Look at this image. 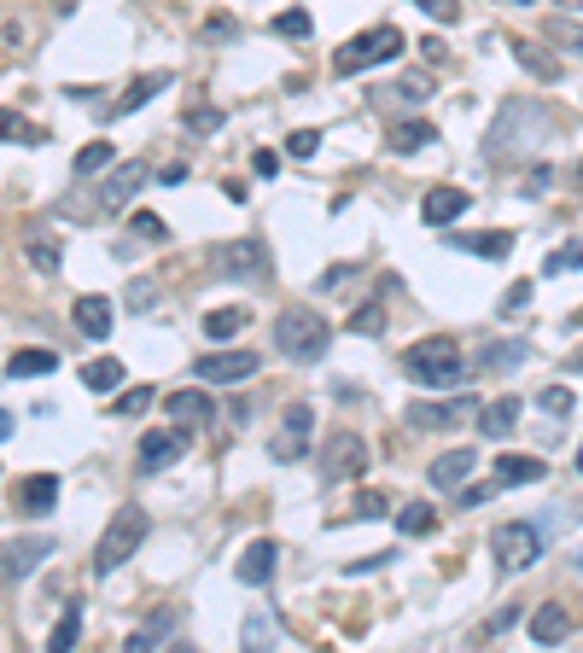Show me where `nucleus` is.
<instances>
[{"label":"nucleus","instance_id":"40","mask_svg":"<svg viewBox=\"0 0 583 653\" xmlns=\"http://www.w3.org/2000/svg\"><path fill=\"white\" fill-rule=\"evenodd\" d=\"M152 385H129V391H117V403H111V414H146L152 409Z\"/></svg>","mask_w":583,"mask_h":653},{"label":"nucleus","instance_id":"5","mask_svg":"<svg viewBox=\"0 0 583 653\" xmlns=\"http://www.w3.org/2000/svg\"><path fill=\"white\" fill-rule=\"evenodd\" d=\"M210 269L222 280H269L275 257H269V245L257 240V234H240V240L210 245Z\"/></svg>","mask_w":583,"mask_h":653},{"label":"nucleus","instance_id":"37","mask_svg":"<svg viewBox=\"0 0 583 653\" xmlns=\"http://www.w3.org/2000/svg\"><path fill=\"white\" fill-rule=\"evenodd\" d=\"M0 140H24V146H41V129H35L30 117H18V111H6V105H0Z\"/></svg>","mask_w":583,"mask_h":653},{"label":"nucleus","instance_id":"17","mask_svg":"<svg viewBox=\"0 0 583 653\" xmlns=\"http://www.w3.org/2000/svg\"><path fill=\"white\" fill-rule=\"evenodd\" d=\"M572 607H560V601H543V607H537V613H531V642H537V648H554V642H566V636H572Z\"/></svg>","mask_w":583,"mask_h":653},{"label":"nucleus","instance_id":"55","mask_svg":"<svg viewBox=\"0 0 583 653\" xmlns=\"http://www.w3.org/2000/svg\"><path fill=\"white\" fill-rule=\"evenodd\" d=\"M280 170V152H257V175H275Z\"/></svg>","mask_w":583,"mask_h":653},{"label":"nucleus","instance_id":"30","mask_svg":"<svg viewBox=\"0 0 583 653\" xmlns=\"http://www.w3.org/2000/svg\"><path fill=\"white\" fill-rule=\"evenodd\" d=\"M24 263H30L35 275H59V240L53 234H30L24 240Z\"/></svg>","mask_w":583,"mask_h":653},{"label":"nucleus","instance_id":"20","mask_svg":"<svg viewBox=\"0 0 583 653\" xmlns=\"http://www.w3.org/2000/svg\"><path fill=\"white\" fill-rule=\"evenodd\" d=\"M467 473H473V449H449V455H438V461L426 467V479L438 484V490H461Z\"/></svg>","mask_w":583,"mask_h":653},{"label":"nucleus","instance_id":"25","mask_svg":"<svg viewBox=\"0 0 583 653\" xmlns=\"http://www.w3.org/2000/svg\"><path fill=\"white\" fill-rule=\"evenodd\" d=\"M53 368H59V356L35 344V350H12V362H6V379H47Z\"/></svg>","mask_w":583,"mask_h":653},{"label":"nucleus","instance_id":"1","mask_svg":"<svg viewBox=\"0 0 583 653\" xmlns=\"http://www.w3.org/2000/svg\"><path fill=\"white\" fill-rule=\"evenodd\" d=\"M554 135V111L537 100H525V94H514V100H502V111L490 117V135H484V158L490 164H514V158H531L543 140Z\"/></svg>","mask_w":583,"mask_h":653},{"label":"nucleus","instance_id":"54","mask_svg":"<svg viewBox=\"0 0 583 653\" xmlns=\"http://www.w3.org/2000/svg\"><path fill=\"white\" fill-rule=\"evenodd\" d=\"M432 18H444V24H455V0H420Z\"/></svg>","mask_w":583,"mask_h":653},{"label":"nucleus","instance_id":"29","mask_svg":"<svg viewBox=\"0 0 583 653\" xmlns=\"http://www.w3.org/2000/svg\"><path fill=\"white\" fill-rule=\"evenodd\" d=\"M123 374H129V368H123V356H94V362L82 368V385H88V391H117Z\"/></svg>","mask_w":583,"mask_h":653},{"label":"nucleus","instance_id":"22","mask_svg":"<svg viewBox=\"0 0 583 653\" xmlns=\"http://www.w3.org/2000/svg\"><path fill=\"white\" fill-rule=\"evenodd\" d=\"M275 543H251V549L240 554V566H234V578H240V584H269V578H275Z\"/></svg>","mask_w":583,"mask_h":653},{"label":"nucleus","instance_id":"57","mask_svg":"<svg viewBox=\"0 0 583 653\" xmlns=\"http://www.w3.org/2000/svg\"><path fill=\"white\" fill-rule=\"evenodd\" d=\"M6 438H12V414L0 409V444H6Z\"/></svg>","mask_w":583,"mask_h":653},{"label":"nucleus","instance_id":"12","mask_svg":"<svg viewBox=\"0 0 583 653\" xmlns=\"http://www.w3.org/2000/svg\"><path fill=\"white\" fill-rule=\"evenodd\" d=\"M47 554H53V537H18V543H6V549H0V584L30 578Z\"/></svg>","mask_w":583,"mask_h":653},{"label":"nucleus","instance_id":"21","mask_svg":"<svg viewBox=\"0 0 583 653\" xmlns=\"http://www.w3.org/2000/svg\"><path fill=\"white\" fill-rule=\"evenodd\" d=\"M164 88H175V76H170V70H146V76H135V88H129V94L117 100V111H111V117H129V111H140L146 100H158Z\"/></svg>","mask_w":583,"mask_h":653},{"label":"nucleus","instance_id":"61","mask_svg":"<svg viewBox=\"0 0 583 653\" xmlns=\"http://www.w3.org/2000/svg\"><path fill=\"white\" fill-rule=\"evenodd\" d=\"M514 6H537V0H514Z\"/></svg>","mask_w":583,"mask_h":653},{"label":"nucleus","instance_id":"23","mask_svg":"<svg viewBox=\"0 0 583 653\" xmlns=\"http://www.w3.org/2000/svg\"><path fill=\"white\" fill-rule=\"evenodd\" d=\"M175 624H181V613H175V607H158V613H146V624H140V630L129 636V642H123V648H129V653H146L152 642L175 636Z\"/></svg>","mask_w":583,"mask_h":653},{"label":"nucleus","instance_id":"15","mask_svg":"<svg viewBox=\"0 0 583 653\" xmlns=\"http://www.w3.org/2000/svg\"><path fill=\"white\" fill-rule=\"evenodd\" d=\"M467 414H479L473 397H449V403H414L409 409V426L414 432H432V426H455V420H467Z\"/></svg>","mask_w":583,"mask_h":653},{"label":"nucleus","instance_id":"48","mask_svg":"<svg viewBox=\"0 0 583 653\" xmlns=\"http://www.w3.org/2000/svg\"><path fill=\"white\" fill-rule=\"evenodd\" d=\"M385 508H391V502H385V496L374 490V496H362V502H356V519H379Z\"/></svg>","mask_w":583,"mask_h":653},{"label":"nucleus","instance_id":"2","mask_svg":"<svg viewBox=\"0 0 583 653\" xmlns=\"http://www.w3.org/2000/svg\"><path fill=\"white\" fill-rule=\"evenodd\" d=\"M403 374H409L414 385H432V391H444V385H461V379L473 374V368L461 362L455 339L432 333V339H414L409 350H403Z\"/></svg>","mask_w":583,"mask_h":653},{"label":"nucleus","instance_id":"28","mask_svg":"<svg viewBox=\"0 0 583 653\" xmlns=\"http://www.w3.org/2000/svg\"><path fill=\"white\" fill-rule=\"evenodd\" d=\"M432 140H438V129H432L426 117H409V123H397V129L385 135V146H391V152H420V146H432Z\"/></svg>","mask_w":583,"mask_h":653},{"label":"nucleus","instance_id":"47","mask_svg":"<svg viewBox=\"0 0 583 653\" xmlns=\"http://www.w3.org/2000/svg\"><path fill=\"white\" fill-rule=\"evenodd\" d=\"M205 35H222V41H228V35H240V24H234L228 12H210V18H205Z\"/></svg>","mask_w":583,"mask_h":653},{"label":"nucleus","instance_id":"63","mask_svg":"<svg viewBox=\"0 0 583 653\" xmlns=\"http://www.w3.org/2000/svg\"><path fill=\"white\" fill-rule=\"evenodd\" d=\"M578 175H583V164H578Z\"/></svg>","mask_w":583,"mask_h":653},{"label":"nucleus","instance_id":"56","mask_svg":"<svg viewBox=\"0 0 583 653\" xmlns=\"http://www.w3.org/2000/svg\"><path fill=\"white\" fill-rule=\"evenodd\" d=\"M560 35H566V47H572V53H583V30H566V24H560Z\"/></svg>","mask_w":583,"mask_h":653},{"label":"nucleus","instance_id":"33","mask_svg":"<svg viewBox=\"0 0 583 653\" xmlns=\"http://www.w3.org/2000/svg\"><path fill=\"white\" fill-rule=\"evenodd\" d=\"M76 636H82V601H70V607H65V619L53 624L47 648H53V653H70V648H76Z\"/></svg>","mask_w":583,"mask_h":653},{"label":"nucleus","instance_id":"42","mask_svg":"<svg viewBox=\"0 0 583 653\" xmlns=\"http://www.w3.org/2000/svg\"><path fill=\"white\" fill-rule=\"evenodd\" d=\"M578 269H583V245H560L543 263V275H578Z\"/></svg>","mask_w":583,"mask_h":653},{"label":"nucleus","instance_id":"16","mask_svg":"<svg viewBox=\"0 0 583 653\" xmlns=\"http://www.w3.org/2000/svg\"><path fill=\"white\" fill-rule=\"evenodd\" d=\"M467 205H473V199H467V193H461V187H432V193H426V199H420V216H426V228H449V222H455V216H467Z\"/></svg>","mask_w":583,"mask_h":653},{"label":"nucleus","instance_id":"38","mask_svg":"<svg viewBox=\"0 0 583 653\" xmlns=\"http://www.w3.org/2000/svg\"><path fill=\"white\" fill-rule=\"evenodd\" d=\"M350 333H362V339H379V333H385V304H362V310L350 315Z\"/></svg>","mask_w":583,"mask_h":653},{"label":"nucleus","instance_id":"24","mask_svg":"<svg viewBox=\"0 0 583 653\" xmlns=\"http://www.w3.org/2000/svg\"><path fill=\"white\" fill-rule=\"evenodd\" d=\"M164 409H170L181 426H199V420L216 414V403H210V391H170V397H164Z\"/></svg>","mask_w":583,"mask_h":653},{"label":"nucleus","instance_id":"9","mask_svg":"<svg viewBox=\"0 0 583 653\" xmlns=\"http://www.w3.org/2000/svg\"><path fill=\"white\" fill-rule=\"evenodd\" d=\"M309 438H315V409H309V403H286L280 432L269 438V455H275V461H298Z\"/></svg>","mask_w":583,"mask_h":653},{"label":"nucleus","instance_id":"6","mask_svg":"<svg viewBox=\"0 0 583 653\" xmlns=\"http://www.w3.org/2000/svg\"><path fill=\"white\" fill-rule=\"evenodd\" d=\"M327 339H333V327H327L315 310H286L275 321V344L292 356V362H315V356L327 350Z\"/></svg>","mask_w":583,"mask_h":653},{"label":"nucleus","instance_id":"36","mask_svg":"<svg viewBox=\"0 0 583 653\" xmlns=\"http://www.w3.org/2000/svg\"><path fill=\"white\" fill-rule=\"evenodd\" d=\"M275 35H292V41H309L315 35V18H309L304 6H286V12H275V24H269Z\"/></svg>","mask_w":583,"mask_h":653},{"label":"nucleus","instance_id":"39","mask_svg":"<svg viewBox=\"0 0 583 653\" xmlns=\"http://www.w3.org/2000/svg\"><path fill=\"white\" fill-rule=\"evenodd\" d=\"M129 234H135V240H146V245L170 240V228H164V216H152V210H135V216H129Z\"/></svg>","mask_w":583,"mask_h":653},{"label":"nucleus","instance_id":"35","mask_svg":"<svg viewBox=\"0 0 583 653\" xmlns=\"http://www.w3.org/2000/svg\"><path fill=\"white\" fill-rule=\"evenodd\" d=\"M245 321H251V315H245V310H210V315H205V339H210V344L234 339V333H240Z\"/></svg>","mask_w":583,"mask_h":653},{"label":"nucleus","instance_id":"11","mask_svg":"<svg viewBox=\"0 0 583 653\" xmlns=\"http://www.w3.org/2000/svg\"><path fill=\"white\" fill-rule=\"evenodd\" d=\"M187 455V426L175 420V426H164V432H146L140 438V473H164V467H175Z\"/></svg>","mask_w":583,"mask_h":653},{"label":"nucleus","instance_id":"3","mask_svg":"<svg viewBox=\"0 0 583 653\" xmlns=\"http://www.w3.org/2000/svg\"><path fill=\"white\" fill-rule=\"evenodd\" d=\"M146 531H152V519H146V508H135V502H123L117 514H111V525H105L100 549H94V578H111L123 560H135V549L146 543Z\"/></svg>","mask_w":583,"mask_h":653},{"label":"nucleus","instance_id":"41","mask_svg":"<svg viewBox=\"0 0 583 653\" xmlns=\"http://www.w3.org/2000/svg\"><path fill=\"white\" fill-rule=\"evenodd\" d=\"M315 152H321V129H292V135H286V158L309 164Z\"/></svg>","mask_w":583,"mask_h":653},{"label":"nucleus","instance_id":"32","mask_svg":"<svg viewBox=\"0 0 583 653\" xmlns=\"http://www.w3.org/2000/svg\"><path fill=\"white\" fill-rule=\"evenodd\" d=\"M432 525H438V508H426V502H403L397 508V531L403 537H426Z\"/></svg>","mask_w":583,"mask_h":653},{"label":"nucleus","instance_id":"62","mask_svg":"<svg viewBox=\"0 0 583 653\" xmlns=\"http://www.w3.org/2000/svg\"><path fill=\"white\" fill-rule=\"evenodd\" d=\"M578 572H583V554H578Z\"/></svg>","mask_w":583,"mask_h":653},{"label":"nucleus","instance_id":"8","mask_svg":"<svg viewBox=\"0 0 583 653\" xmlns=\"http://www.w3.org/2000/svg\"><path fill=\"white\" fill-rule=\"evenodd\" d=\"M263 368L257 362V350H205L199 362H193V374L205 379V385H240Z\"/></svg>","mask_w":583,"mask_h":653},{"label":"nucleus","instance_id":"51","mask_svg":"<svg viewBox=\"0 0 583 653\" xmlns=\"http://www.w3.org/2000/svg\"><path fill=\"white\" fill-rule=\"evenodd\" d=\"M269 636H275L269 619H245V642H269Z\"/></svg>","mask_w":583,"mask_h":653},{"label":"nucleus","instance_id":"4","mask_svg":"<svg viewBox=\"0 0 583 653\" xmlns=\"http://www.w3.org/2000/svg\"><path fill=\"white\" fill-rule=\"evenodd\" d=\"M403 47H409V35L397 30V24H374V30L350 35L339 53H333V70H339V76H356V70H374V65H385V59H397Z\"/></svg>","mask_w":583,"mask_h":653},{"label":"nucleus","instance_id":"18","mask_svg":"<svg viewBox=\"0 0 583 653\" xmlns=\"http://www.w3.org/2000/svg\"><path fill=\"white\" fill-rule=\"evenodd\" d=\"M111 298H100V292H88V298H76V310H70V321H76V333L82 339H105L111 333Z\"/></svg>","mask_w":583,"mask_h":653},{"label":"nucleus","instance_id":"43","mask_svg":"<svg viewBox=\"0 0 583 653\" xmlns=\"http://www.w3.org/2000/svg\"><path fill=\"white\" fill-rule=\"evenodd\" d=\"M467 251H479V257H508L514 251V234H479V240H461Z\"/></svg>","mask_w":583,"mask_h":653},{"label":"nucleus","instance_id":"59","mask_svg":"<svg viewBox=\"0 0 583 653\" xmlns=\"http://www.w3.org/2000/svg\"><path fill=\"white\" fill-rule=\"evenodd\" d=\"M572 467H578V473H583V444H578V461H572Z\"/></svg>","mask_w":583,"mask_h":653},{"label":"nucleus","instance_id":"27","mask_svg":"<svg viewBox=\"0 0 583 653\" xmlns=\"http://www.w3.org/2000/svg\"><path fill=\"white\" fill-rule=\"evenodd\" d=\"M514 59L531 70V76H543V82H554V76H560V59H554L543 41H525V35H519V41H514Z\"/></svg>","mask_w":583,"mask_h":653},{"label":"nucleus","instance_id":"26","mask_svg":"<svg viewBox=\"0 0 583 653\" xmlns=\"http://www.w3.org/2000/svg\"><path fill=\"white\" fill-rule=\"evenodd\" d=\"M549 473V461H537V455H502L496 461V484H537Z\"/></svg>","mask_w":583,"mask_h":653},{"label":"nucleus","instance_id":"52","mask_svg":"<svg viewBox=\"0 0 583 653\" xmlns=\"http://www.w3.org/2000/svg\"><path fill=\"white\" fill-rule=\"evenodd\" d=\"M543 187H549V170H543V164H537V170L525 175V199H537V193H543Z\"/></svg>","mask_w":583,"mask_h":653},{"label":"nucleus","instance_id":"10","mask_svg":"<svg viewBox=\"0 0 583 653\" xmlns=\"http://www.w3.org/2000/svg\"><path fill=\"white\" fill-rule=\"evenodd\" d=\"M362 467H368V444H362L356 432H333V438H327V467H321V479L344 484V479H356Z\"/></svg>","mask_w":583,"mask_h":653},{"label":"nucleus","instance_id":"60","mask_svg":"<svg viewBox=\"0 0 583 653\" xmlns=\"http://www.w3.org/2000/svg\"><path fill=\"white\" fill-rule=\"evenodd\" d=\"M572 368H583V350H578V356H572Z\"/></svg>","mask_w":583,"mask_h":653},{"label":"nucleus","instance_id":"49","mask_svg":"<svg viewBox=\"0 0 583 653\" xmlns=\"http://www.w3.org/2000/svg\"><path fill=\"white\" fill-rule=\"evenodd\" d=\"M490 490H496V479H490V484H467V490H461V508H479V502H490Z\"/></svg>","mask_w":583,"mask_h":653},{"label":"nucleus","instance_id":"31","mask_svg":"<svg viewBox=\"0 0 583 653\" xmlns=\"http://www.w3.org/2000/svg\"><path fill=\"white\" fill-rule=\"evenodd\" d=\"M531 356V344L525 339H490L484 344V356H479V368H519Z\"/></svg>","mask_w":583,"mask_h":653},{"label":"nucleus","instance_id":"34","mask_svg":"<svg viewBox=\"0 0 583 653\" xmlns=\"http://www.w3.org/2000/svg\"><path fill=\"white\" fill-rule=\"evenodd\" d=\"M111 158H117V146L111 140H88L82 152H76V175L88 181V175H100V170H111Z\"/></svg>","mask_w":583,"mask_h":653},{"label":"nucleus","instance_id":"44","mask_svg":"<svg viewBox=\"0 0 583 653\" xmlns=\"http://www.w3.org/2000/svg\"><path fill=\"white\" fill-rule=\"evenodd\" d=\"M152 304H158V280L135 275V280H129V310H152Z\"/></svg>","mask_w":583,"mask_h":653},{"label":"nucleus","instance_id":"7","mask_svg":"<svg viewBox=\"0 0 583 653\" xmlns=\"http://www.w3.org/2000/svg\"><path fill=\"white\" fill-rule=\"evenodd\" d=\"M490 554H496V566H502V572H525V566L543 554V537H537V525L508 519V525H496V531H490Z\"/></svg>","mask_w":583,"mask_h":653},{"label":"nucleus","instance_id":"53","mask_svg":"<svg viewBox=\"0 0 583 653\" xmlns=\"http://www.w3.org/2000/svg\"><path fill=\"white\" fill-rule=\"evenodd\" d=\"M385 560H391V554H368V560H356V566H344V572H350V578H362V572H379Z\"/></svg>","mask_w":583,"mask_h":653},{"label":"nucleus","instance_id":"19","mask_svg":"<svg viewBox=\"0 0 583 653\" xmlns=\"http://www.w3.org/2000/svg\"><path fill=\"white\" fill-rule=\"evenodd\" d=\"M479 432H484V438H496V444L514 438V432H519V397H496L490 409H479Z\"/></svg>","mask_w":583,"mask_h":653},{"label":"nucleus","instance_id":"45","mask_svg":"<svg viewBox=\"0 0 583 653\" xmlns=\"http://www.w3.org/2000/svg\"><path fill=\"white\" fill-rule=\"evenodd\" d=\"M187 129H193V135H216V129H222V111H216V105H193V111H187Z\"/></svg>","mask_w":583,"mask_h":653},{"label":"nucleus","instance_id":"58","mask_svg":"<svg viewBox=\"0 0 583 653\" xmlns=\"http://www.w3.org/2000/svg\"><path fill=\"white\" fill-rule=\"evenodd\" d=\"M560 6H566V12H578V6H583V0H560Z\"/></svg>","mask_w":583,"mask_h":653},{"label":"nucleus","instance_id":"50","mask_svg":"<svg viewBox=\"0 0 583 653\" xmlns=\"http://www.w3.org/2000/svg\"><path fill=\"white\" fill-rule=\"evenodd\" d=\"M525 304H531V280H519L514 292H508V298H502V310L514 315V310H525Z\"/></svg>","mask_w":583,"mask_h":653},{"label":"nucleus","instance_id":"46","mask_svg":"<svg viewBox=\"0 0 583 653\" xmlns=\"http://www.w3.org/2000/svg\"><path fill=\"white\" fill-rule=\"evenodd\" d=\"M537 409H549V414H572V391H566V385H543V391H537Z\"/></svg>","mask_w":583,"mask_h":653},{"label":"nucleus","instance_id":"14","mask_svg":"<svg viewBox=\"0 0 583 653\" xmlns=\"http://www.w3.org/2000/svg\"><path fill=\"white\" fill-rule=\"evenodd\" d=\"M146 175H152V170H146L140 158L117 164V170H111V175L100 181V205H105V210H123V205H129V199L140 193V187H146Z\"/></svg>","mask_w":583,"mask_h":653},{"label":"nucleus","instance_id":"13","mask_svg":"<svg viewBox=\"0 0 583 653\" xmlns=\"http://www.w3.org/2000/svg\"><path fill=\"white\" fill-rule=\"evenodd\" d=\"M12 508H18V514H53V508H59V479H53V473L18 479L12 484Z\"/></svg>","mask_w":583,"mask_h":653}]
</instances>
